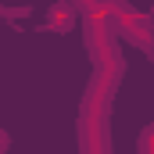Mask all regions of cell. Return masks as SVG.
Masks as SVG:
<instances>
[{
    "label": "cell",
    "instance_id": "cell-1",
    "mask_svg": "<svg viewBox=\"0 0 154 154\" xmlns=\"http://www.w3.org/2000/svg\"><path fill=\"white\" fill-rule=\"evenodd\" d=\"M72 22H75V14H72V7H65V4H54L50 7V14H47V29H72Z\"/></svg>",
    "mask_w": 154,
    "mask_h": 154
}]
</instances>
